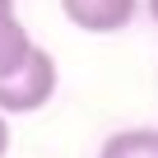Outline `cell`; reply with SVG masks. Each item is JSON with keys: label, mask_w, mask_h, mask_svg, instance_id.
Instances as JSON below:
<instances>
[{"label": "cell", "mask_w": 158, "mask_h": 158, "mask_svg": "<svg viewBox=\"0 0 158 158\" xmlns=\"http://www.w3.org/2000/svg\"><path fill=\"white\" fill-rule=\"evenodd\" d=\"M56 79H60L56 74V56L33 42V51L0 79V112L5 116H28V112L47 107L51 93H56Z\"/></svg>", "instance_id": "obj_1"}, {"label": "cell", "mask_w": 158, "mask_h": 158, "mask_svg": "<svg viewBox=\"0 0 158 158\" xmlns=\"http://www.w3.org/2000/svg\"><path fill=\"white\" fill-rule=\"evenodd\" d=\"M139 10V0H60V14L84 33H121Z\"/></svg>", "instance_id": "obj_2"}, {"label": "cell", "mask_w": 158, "mask_h": 158, "mask_svg": "<svg viewBox=\"0 0 158 158\" xmlns=\"http://www.w3.org/2000/svg\"><path fill=\"white\" fill-rule=\"evenodd\" d=\"M28 51H33V37H28V28H23L19 10H14V0H0V79H5Z\"/></svg>", "instance_id": "obj_3"}, {"label": "cell", "mask_w": 158, "mask_h": 158, "mask_svg": "<svg viewBox=\"0 0 158 158\" xmlns=\"http://www.w3.org/2000/svg\"><path fill=\"white\" fill-rule=\"evenodd\" d=\"M98 158H158V130L135 126V130H116L102 139Z\"/></svg>", "instance_id": "obj_4"}, {"label": "cell", "mask_w": 158, "mask_h": 158, "mask_svg": "<svg viewBox=\"0 0 158 158\" xmlns=\"http://www.w3.org/2000/svg\"><path fill=\"white\" fill-rule=\"evenodd\" d=\"M5 153H10V116L0 112V158H5Z\"/></svg>", "instance_id": "obj_5"}, {"label": "cell", "mask_w": 158, "mask_h": 158, "mask_svg": "<svg viewBox=\"0 0 158 158\" xmlns=\"http://www.w3.org/2000/svg\"><path fill=\"white\" fill-rule=\"evenodd\" d=\"M144 5H149V19L158 23V0H144Z\"/></svg>", "instance_id": "obj_6"}]
</instances>
